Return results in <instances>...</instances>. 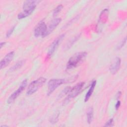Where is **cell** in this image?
<instances>
[{
    "mask_svg": "<svg viewBox=\"0 0 127 127\" xmlns=\"http://www.w3.org/2000/svg\"><path fill=\"white\" fill-rule=\"evenodd\" d=\"M27 84V79H25L22 81L19 88L15 90L7 99V104H11L19 96V95L21 94V93L23 91V90L25 89Z\"/></svg>",
    "mask_w": 127,
    "mask_h": 127,
    "instance_id": "8992f818",
    "label": "cell"
},
{
    "mask_svg": "<svg viewBox=\"0 0 127 127\" xmlns=\"http://www.w3.org/2000/svg\"><path fill=\"white\" fill-rule=\"evenodd\" d=\"M62 19L61 18H56L54 19L52 22L49 25V27H47V31L44 35L43 37L47 36V35H49L51 33L53 32V31L57 27V26L59 25V24L61 22Z\"/></svg>",
    "mask_w": 127,
    "mask_h": 127,
    "instance_id": "8fae6325",
    "label": "cell"
},
{
    "mask_svg": "<svg viewBox=\"0 0 127 127\" xmlns=\"http://www.w3.org/2000/svg\"><path fill=\"white\" fill-rule=\"evenodd\" d=\"M126 38L125 37V39L119 44V46L117 47V49H120L122 48L124 46V45L126 44Z\"/></svg>",
    "mask_w": 127,
    "mask_h": 127,
    "instance_id": "ffe728a7",
    "label": "cell"
},
{
    "mask_svg": "<svg viewBox=\"0 0 127 127\" xmlns=\"http://www.w3.org/2000/svg\"><path fill=\"white\" fill-rule=\"evenodd\" d=\"M86 52H78L73 55L68 60L66 64V69H69L76 67L85 59L87 56Z\"/></svg>",
    "mask_w": 127,
    "mask_h": 127,
    "instance_id": "6da1fadb",
    "label": "cell"
},
{
    "mask_svg": "<svg viewBox=\"0 0 127 127\" xmlns=\"http://www.w3.org/2000/svg\"><path fill=\"white\" fill-rule=\"evenodd\" d=\"M121 60L119 57H116L110 66V71L113 74H116L120 69Z\"/></svg>",
    "mask_w": 127,
    "mask_h": 127,
    "instance_id": "30bf717a",
    "label": "cell"
},
{
    "mask_svg": "<svg viewBox=\"0 0 127 127\" xmlns=\"http://www.w3.org/2000/svg\"><path fill=\"white\" fill-rule=\"evenodd\" d=\"M120 105H121V102H120V101H118L117 102V103L116 104V105H115V108H116V110H118V109L119 108Z\"/></svg>",
    "mask_w": 127,
    "mask_h": 127,
    "instance_id": "44dd1931",
    "label": "cell"
},
{
    "mask_svg": "<svg viewBox=\"0 0 127 127\" xmlns=\"http://www.w3.org/2000/svg\"><path fill=\"white\" fill-rule=\"evenodd\" d=\"M24 61H23V60L20 61L18 62L12 67H11L9 69V71H14V70L20 68L22 66V65L24 64Z\"/></svg>",
    "mask_w": 127,
    "mask_h": 127,
    "instance_id": "9a60e30c",
    "label": "cell"
},
{
    "mask_svg": "<svg viewBox=\"0 0 127 127\" xmlns=\"http://www.w3.org/2000/svg\"><path fill=\"white\" fill-rule=\"evenodd\" d=\"M15 26H13L12 27H11L9 30L7 31V32H6V37L7 38V37H9L11 35V34L12 33V32H13L14 29H15Z\"/></svg>",
    "mask_w": 127,
    "mask_h": 127,
    "instance_id": "e0dca14e",
    "label": "cell"
},
{
    "mask_svg": "<svg viewBox=\"0 0 127 127\" xmlns=\"http://www.w3.org/2000/svg\"><path fill=\"white\" fill-rule=\"evenodd\" d=\"M5 42H2L0 43V48H2V46L5 45Z\"/></svg>",
    "mask_w": 127,
    "mask_h": 127,
    "instance_id": "7402d4cb",
    "label": "cell"
},
{
    "mask_svg": "<svg viewBox=\"0 0 127 127\" xmlns=\"http://www.w3.org/2000/svg\"><path fill=\"white\" fill-rule=\"evenodd\" d=\"M93 118V109L90 107L87 112V122L88 124H90Z\"/></svg>",
    "mask_w": 127,
    "mask_h": 127,
    "instance_id": "4fadbf2b",
    "label": "cell"
},
{
    "mask_svg": "<svg viewBox=\"0 0 127 127\" xmlns=\"http://www.w3.org/2000/svg\"><path fill=\"white\" fill-rule=\"evenodd\" d=\"M78 37H79V35H78V36H77V37H75V38H73V39H72V40H71V41L70 42H69V43H68V44H67L66 48H67V47H70L71 46V45H72L74 43V42H75L77 39H78Z\"/></svg>",
    "mask_w": 127,
    "mask_h": 127,
    "instance_id": "d6986e66",
    "label": "cell"
},
{
    "mask_svg": "<svg viewBox=\"0 0 127 127\" xmlns=\"http://www.w3.org/2000/svg\"><path fill=\"white\" fill-rule=\"evenodd\" d=\"M65 36V34H62L60 35H59L51 44V45L49 47L48 54H47V57H50L55 52V50L57 49L61 42L62 41L63 39L64 38Z\"/></svg>",
    "mask_w": 127,
    "mask_h": 127,
    "instance_id": "52a82bcc",
    "label": "cell"
},
{
    "mask_svg": "<svg viewBox=\"0 0 127 127\" xmlns=\"http://www.w3.org/2000/svg\"><path fill=\"white\" fill-rule=\"evenodd\" d=\"M60 113L59 112H57L56 113H55L50 118V122L51 124H56V123L59 120V117Z\"/></svg>",
    "mask_w": 127,
    "mask_h": 127,
    "instance_id": "5bb4252c",
    "label": "cell"
},
{
    "mask_svg": "<svg viewBox=\"0 0 127 127\" xmlns=\"http://www.w3.org/2000/svg\"><path fill=\"white\" fill-rule=\"evenodd\" d=\"M47 27L45 23L42 21L40 22L34 29V34L35 37H38L42 36L43 37L47 31Z\"/></svg>",
    "mask_w": 127,
    "mask_h": 127,
    "instance_id": "ba28073f",
    "label": "cell"
},
{
    "mask_svg": "<svg viewBox=\"0 0 127 127\" xmlns=\"http://www.w3.org/2000/svg\"><path fill=\"white\" fill-rule=\"evenodd\" d=\"M114 120L113 119H110L105 125V127H112L113 126Z\"/></svg>",
    "mask_w": 127,
    "mask_h": 127,
    "instance_id": "ac0fdd59",
    "label": "cell"
},
{
    "mask_svg": "<svg viewBox=\"0 0 127 127\" xmlns=\"http://www.w3.org/2000/svg\"><path fill=\"white\" fill-rule=\"evenodd\" d=\"M75 79H76V78H71L67 79L64 78H53L50 79L48 84L47 95L49 96L59 86L67 82H73L71 80Z\"/></svg>",
    "mask_w": 127,
    "mask_h": 127,
    "instance_id": "3957f363",
    "label": "cell"
},
{
    "mask_svg": "<svg viewBox=\"0 0 127 127\" xmlns=\"http://www.w3.org/2000/svg\"><path fill=\"white\" fill-rule=\"evenodd\" d=\"M46 78L41 77L31 82L28 87L26 94L30 95L34 94L43 85V84L46 82Z\"/></svg>",
    "mask_w": 127,
    "mask_h": 127,
    "instance_id": "277c9868",
    "label": "cell"
},
{
    "mask_svg": "<svg viewBox=\"0 0 127 127\" xmlns=\"http://www.w3.org/2000/svg\"><path fill=\"white\" fill-rule=\"evenodd\" d=\"M96 80H94V81H92L90 88H89L87 92L86 93V94L85 95V98H84V101L85 102H87L89 100V99L90 98L91 96L92 95V94L93 92V91L94 90L95 87L96 86Z\"/></svg>",
    "mask_w": 127,
    "mask_h": 127,
    "instance_id": "7c38bea8",
    "label": "cell"
},
{
    "mask_svg": "<svg viewBox=\"0 0 127 127\" xmlns=\"http://www.w3.org/2000/svg\"><path fill=\"white\" fill-rule=\"evenodd\" d=\"M85 82H80L78 83H77L75 85L73 86L72 87L70 88L68 93L67 97L65 99V102L67 103L68 100H69L70 99L73 98L78 95L80 92L81 91L84 85Z\"/></svg>",
    "mask_w": 127,
    "mask_h": 127,
    "instance_id": "5b68a950",
    "label": "cell"
},
{
    "mask_svg": "<svg viewBox=\"0 0 127 127\" xmlns=\"http://www.w3.org/2000/svg\"><path fill=\"white\" fill-rule=\"evenodd\" d=\"M8 127V126H7V125H1V126H0V127Z\"/></svg>",
    "mask_w": 127,
    "mask_h": 127,
    "instance_id": "603a6c76",
    "label": "cell"
},
{
    "mask_svg": "<svg viewBox=\"0 0 127 127\" xmlns=\"http://www.w3.org/2000/svg\"><path fill=\"white\" fill-rule=\"evenodd\" d=\"M63 8V6L62 4H60L59 5H58L54 10L53 11V15L54 16H57L62 10V9Z\"/></svg>",
    "mask_w": 127,
    "mask_h": 127,
    "instance_id": "2e32d148",
    "label": "cell"
},
{
    "mask_svg": "<svg viewBox=\"0 0 127 127\" xmlns=\"http://www.w3.org/2000/svg\"><path fill=\"white\" fill-rule=\"evenodd\" d=\"M39 2V0H26L24 1L23 5V11L18 14V18L19 19H21L30 15L35 10L37 4Z\"/></svg>",
    "mask_w": 127,
    "mask_h": 127,
    "instance_id": "7a4b0ae2",
    "label": "cell"
},
{
    "mask_svg": "<svg viewBox=\"0 0 127 127\" xmlns=\"http://www.w3.org/2000/svg\"><path fill=\"white\" fill-rule=\"evenodd\" d=\"M14 56V52L11 51L7 54L1 60L0 63V68L2 69L5 67L12 60Z\"/></svg>",
    "mask_w": 127,
    "mask_h": 127,
    "instance_id": "9c48e42d",
    "label": "cell"
}]
</instances>
